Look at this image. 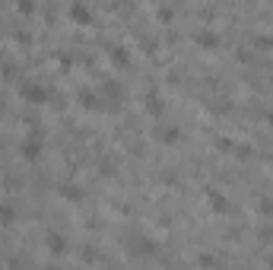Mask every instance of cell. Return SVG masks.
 <instances>
[{
  "label": "cell",
  "mask_w": 273,
  "mask_h": 270,
  "mask_svg": "<svg viewBox=\"0 0 273 270\" xmlns=\"http://www.w3.org/2000/svg\"><path fill=\"white\" fill-rule=\"evenodd\" d=\"M19 96L26 99V102H35V105H45L51 96H48V89H45L42 83H32V80H26V83H19Z\"/></svg>",
  "instance_id": "1"
},
{
  "label": "cell",
  "mask_w": 273,
  "mask_h": 270,
  "mask_svg": "<svg viewBox=\"0 0 273 270\" xmlns=\"http://www.w3.org/2000/svg\"><path fill=\"white\" fill-rule=\"evenodd\" d=\"M70 16H73V22H80V26H89L92 22V10L83 7V4H73L70 7Z\"/></svg>",
  "instance_id": "2"
},
{
  "label": "cell",
  "mask_w": 273,
  "mask_h": 270,
  "mask_svg": "<svg viewBox=\"0 0 273 270\" xmlns=\"http://www.w3.org/2000/svg\"><path fill=\"white\" fill-rule=\"evenodd\" d=\"M207 204H210V210H216V213H229V201H225L219 191H210Z\"/></svg>",
  "instance_id": "3"
},
{
  "label": "cell",
  "mask_w": 273,
  "mask_h": 270,
  "mask_svg": "<svg viewBox=\"0 0 273 270\" xmlns=\"http://www.w3.org/2000/svg\"><path fill=\"white\" fill-rule=\"evenodd\" d=\"M197 45H200L204 51H210V48L216 51V48H219V38H216V32H200V35H197Z\"/></svg>",
  "instance_id": "4"
},
{
  "label": "cell",
  "mask_w": 273,
  "mask_h": 270,
  "mask_svg": "<svg viewBox=\"0 0 273 270\" xmlns=\"http://www.w3.org/2000/svg\"><path fill=\"white\" fill-rule=\"evenodd\" d=\"M45 242H48V248H51L54 254H64V251H67V239L57 236V232H48V239H45Z\"/></svg>",
  "instance_id": "5"
},
{
  "label": "cell",
  "mask_w": 273,
  "mask_h": 270,
  "mask_svg": "<svg viewBox=\"0 0 273 270\" xmlns=\"http://www.w3.org/2000/svg\"><path fill=\"white\" fill-rule=\"evenodd\" d=\"M38 152H42V143H38L35 137H29V140H26V146H22V156H26V159H35Z\"/></svg>",
  "instance_id": "6"
},
{
  "label": "cell",
  "mask_w": 273,
  "mask_h": 270,
  "mask_svg": "<svg viewBox=\"0 0 273 270\" xmlns=\"http://www.w3.org/2000/svg\"><path fill=\"white\" fill-rule=\"evenodd\" d=\"M146 108H149L152 114H162V108H165V105L159 102V96H156V92H149V96H146Z\"/></svg>",
  "instance_id": "7"
},
{
  "label": "cell",
  "mask_w": 273,
  "mask_h": 270,
  "mask_svg": "<svg viewBox=\"0 0 273 270\" xmlns=\"http://www.w3.org/2000/svg\"><path fill=\"white\" fill-rule=\"evenodd\" d=\"M80 102L86 105V108H99V99H96V92H89V89H83V92H80Z\"/></svg>",
  "instance_id": "8"
},
{
  "label": "cell",
  "mask_w": 273,
  "mask_h": 270,
  "mask_svg": "<svg viewBox=\"0 0 273 270\" xmlns=\"http://www.w3.org/2000/svg\"><path fill=\"white\" fill-rule=\"evenodd\" d=\"M13 219H16V210L13 207H0V222H4V226H10Z\"/></svg>",
  "instance_id": "9"
},
{
  "label": "cell",
  "mask_w": 273,
  "mask_h": 270,
  "mask_svg": "<svg viewBox=\"0 0 273 270\" xmlns=\"http://www.w3.org/2000/svg\"><path fill=\"white\" fill-rule=\"evenodd\" d=\"M61 194L67 197V201H73V204H76V201H80V197H83V194L76 191V187H73V184H64V187H61Z\"/></svg>",
  "instance_id": "10"
},
{
  "label": "cell",
  "mask_w": 273,
  "mask_h": 270,
  "mask_svg": "<svg viewBox=\"0 0 273 270\" xmlns=\"http://www.w3.org/2000/svg\"><path fill=\"white\" fill-rule=\"evenodd\" d=\"M111 54H114V61H118V64H127V51H124V48H114Z\"/></svg>",
  "instance_id": "11"
},
{
  "label": "cell",
  "mask_w": 273,
  "mask_h": 270,
  "mask_svg": "<svg viewBox=\"0 0 273 270\" xmlns=\"http://www.w3.org/2000/svg\"><path fill=\"white\" fill-rule=\"evenodd\" d=\"M260 210H264V213H270V216H273V201H264V204H260Z\"/></svg>",
  "instance_id": "12"
}]
</instances>
